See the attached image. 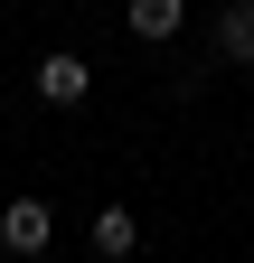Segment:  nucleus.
I'll use <instances>...</instances> for the list:
<instances>
[{"mask_svg": "<svg viewBox=\"0 0 254 263\" xmlns=\"http://www.w3.org/2000/svg\"><path fill=\"white\" fill-rule=\"evenodd\" d=\"M85 94H94V66H85L76 47H47V57H38V104H57V113H76Z\"/></svg>", "mask_w": 254, "mask_h": 263, "instance_id": "f257e3e1", "label": "nucleus"}, {"mask_svg": "<svg viewBox=\"0 0 254 263\" xmlns=\"http://www.w3.org/2000/svg\"><path fill=\"white\" fill-rule=\"evenodd\" d=\"M0 245L10 254H47L57 245V207L47 197H10V207H0Z\"/></svg>", "mask_w": 254, "mask_h": 263, "instance_id": "f03ea898", "label": "nucleus"}, {"mask_svg": "<svg viewBox=\"0 0 254 263\" xmlns=\"http://www.w3.org/2000/svg\"><path fill=\"white\" fill-rule=\"evenodd\" d=\"M207 47H216V66H254V0H216Z\"/></svg>", "mask_w": 254, "mask_h": 263, "instance_id": "7ed1b4c3", "label": "nucleus"}, {"mask_svg": "<svg viewBox=\"0 0 254 263\" xmlns=\"http://www.w3.org/2000/svg\"><path fill=\"white\" fill-rule=\"evenodd\" d=\"M85 245L104 254V263H122V254L141 245V226H132V207H122V197H113V207H94V226H85Z\"/></svg>", "mask_w": 254, "mask_h": 263, "instance_id": "20e7f679", "label": "nucleus"}, {"mask_svg": "<svg viewBox=\"0 0 254 263\" xmlns=\"http://www.w3.org/2000/svg\"><path fill=\"white\" fill-rule=\"evenodd\" d=\"M122 19H132V38H151V47H160V38H179V28H188V0H132Z\"/></svg>", "mask_w": 254, "mask_h": 263, "instance_id": "39448f33", "label": "nucleus"}]
</instances>
